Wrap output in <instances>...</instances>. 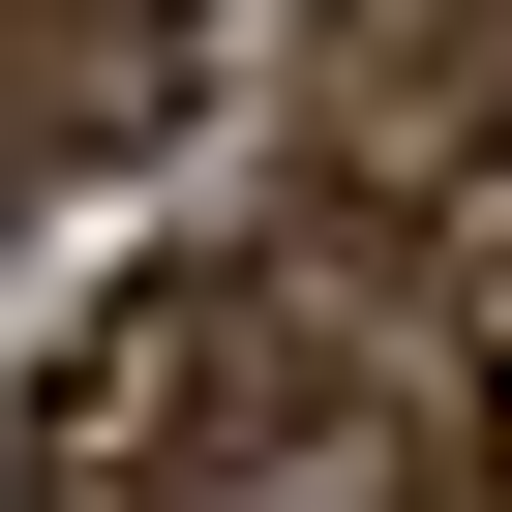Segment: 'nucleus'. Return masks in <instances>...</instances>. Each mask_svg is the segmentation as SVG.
<instances>
[{"label":"nucleus","mask_w":512,"mask_h":512,"mask_svg":"<svg viewBox=\"0 0 512 512\" xmlns=\"http://www.w3.org/2000/svg\"><path fill=\"white\" fill-rule=\"evenodd\" d=\"M272 362H302L272 272H121V302L61 332V392H31V512H211L241 452L302 422Z\"/></svg>","instance_id":"obj_1"}]
</instances>
